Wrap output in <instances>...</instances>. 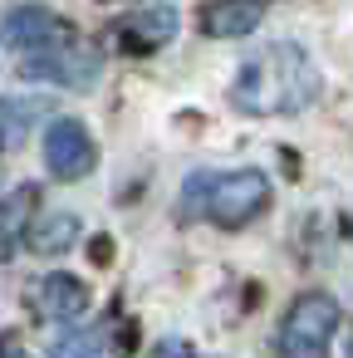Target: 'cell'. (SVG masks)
<instances>
[{
    "label": "cell",
    "mask_w": 353,
    "mask_h": 358,
    "mask_svg": "<svg viewBox=\"0 0 353 358\" xmlns=\"http://www.w3.org/2000/svg\"><path fill=\"white\" fill-rule=\"evenodd\" d=\"M333 329H338V304H333V294L309 289V294H299V299L284 309L280 334H275V348H280V358H329Z\"/></svg>",
    "instance_id": "3"
},
{
    "label": "cell",
    "mask_w": 353,
    "mask_h": 358,
    "mask_svg": "<svg viewBox=\"0 0 353 358\" xmlns=\"http://www.w3.org/2000/svg\"><path fill=\"white\" fill-rule=\"evenodd\" d=\"M94 162H99V152H94V138H89V128H84L79 118L50 123V133H45V167H50L59 182L89 177Z\"/></svg>",
    "instance_id": "5"
},
{
    "label": "cell",
    "mask_w": 353,
    "mask_h": 358,
    "mask_svg": "<svg viewBox=\"0 0 353 358\" xmlns=\"http://www.w3.org/2000/svg\"><path fill=\"white\" fill-rule=\"evenodd\" d=\"M55 358H128V348L118 338V324H103V329H84V334L59 338Z\"/></svg>",
    "instance_id": "9"
},
{
    "label": "cell",
    "mask_w": 353,
    "mask_h": 358,
    "mask_svg": "<svg viewBox=\"0 0 353 358\" xmlns=\"http://www.w3.org/2000/svg\"><path fill=\"white\" fill-rule=\"evenodd\" d=\"M319 99V69L299 45H265L255 50L231 84V103L255 118H289Z\"/></svg>",
    "instance_id": "1"
},
{
    "label": "cell",
    "mask_w": 353,
    "mask_h": 358,
    "mask_svg": "<svg viewBox=\"0 0 353 358\" xmlns=\"http://www.w3.org/2000/svg\"><path fill=\"white\" fill-rule=\"evenodd\" d=\"M25 304L45 319V324H74L89 309V285L74 275H45L25 289Z\"/></svg>",
    "instance_id": "7"
},
{
    "label": "cell",
    "mask_w": 353,
    "mask_h": 358,
    "mask_svg": "<svg viewBox=\"0 0 353 358\" xmlns=\"http://www.w3.org/2000/svg\"><path fill=\"white\" fill-rule=\"evenodd\" d=\"M113 35H118V50H128V55H152V50H162V45L177 35V10H172V6H138V10H128V15L113 25Z\"/></svg>",
    "instance_id": "8"
},
{
    "label": "cell",
    "mask_w": 353,
    "mask_h": 358,
    "mask_svg": "<svg viewBox=\"0 0 353 358\" xmlns=\"http://www.w3.org/2000/svg\"><path fill=\"white\" fill-rule=\"evenodd\" d=\"M348 358H353V343H348Z\"/></svg>",
    "instance_id": "15"
},
{
    "label": "cell",
    "mask_w": 353,
    "mask_h": 358,
    "mask_svg": "<svg viewBox=\"0 0 353 358\" xmlns=\"http://www.w3.org/2000/svg\"><path fill=\"white\" fill-rule=\"evenodd\" d=\"M35 113H40V108H20V103H10V99H0V148L15 143V133H20L25 123H35Z\"/></svg>",
    "instance_id": "13"
},
{
    "label": "cell",
    "mask_w": 353,
    "mask_h": 358,
    "mask_svg": "<svg viewBox=\"0 0 353 358\" xmlns=\"http://www.w3.org/2000/svg\"><path fill=\"white\" fill-rule=\"evenodd\" d=\"M25 79H40V84H59V89H94L99 79V55L89 45H79L74 35L59 40L55 50H40L20 64Z\"/></svg>",
    "instance_id": "4"
},
{
    "label": "cell",
    "mask_w": 353,
    "mask_h": 358,
    "mask_svg": "<svg viewBox=\"0 0 353 358\" xmlns=\"http://www.w3.org/2000/svg\"><path fill=\"white\" fill-rule=\"evenodd\" d=\"M0 358H30V353L20 348V338H15V334H0Z\"/></svg>",
    "instance_id": "14"
},
{
    "label": "cell",
    "mask_w": 353,
    "mask_h": 358,
    "mask_svg": "<svg viewBox=\"0 0 353 358\" xmlns=\"http://www.w3.org/2000/svg\"><path fill=\"white\" fill-rule=\"evenodd\" d=\"M182 206L192 216H206L221 231H240V226H250L270 206V177L255 172V167H240V172H201V177L187 182V201Z\"/></svg>",
    "instance_id": "2"
},
{
    "label": "cell",
    "mask_w": 353,
    "mask_h": 358,
    "mask_svg": "<svg viewBox=\"0 0 353 358\" xmlns=\"http://www.w3.org/2000/svg\"><path fill=\"white\" fill-rule=\"evenodd\" d=\"M0 35H6V45H10V50H20V55L30 59V55H40V50H55L59 40H69L74 30H69L55 10H45V6H20V10H10V15H6Z\"/></svg>",
    "instance_id": "6"
},
{
    "label": "cell",
    "mask_w": 353,
    "mask_h": 358,
    "mask_svg": "<svg viewBox=\"0 0 353 358\" xmlns=\"http://www.w3.org/2000/svg\"><path fill=\"white\" fill-rule=\"evenodd\" d=\"M30 206H35V187H20L0 201V260H10L15 245L30 236Z\"/></svg>",
    "instance_id": "10"
},
{
    "label": "cell",
    "mask_w": 353,
    "mask_h": 358,
    "mask_svg": "<svg viewBox=\"0 0 353 358\" xmlns=\"http://www.w3.org/2000/svg\"><path fill=\"white\" fill-rule=\"evenodd\" d=\"M74 241H79V216H69V211H55V216L30 226V250L35 255H64Z\"/></svg>",
    "instance_id": "12"
},
{
    "label": "cell",
    "mask_w": 353,
    "mask_h": 358,
    "mask_svg": "<svg viewBox=\"0 0 353 358\" xmlns=\"http://www.w3.org/2000/svg\"><path fill=\"white\" fill-rule=\"evenodd\" d=\"M260 20H265V6H201V30L216 40L250 35Z\"/></svg>",
    "instance_id": "11"
}]
</instances>
